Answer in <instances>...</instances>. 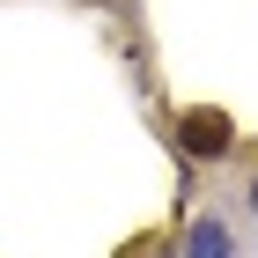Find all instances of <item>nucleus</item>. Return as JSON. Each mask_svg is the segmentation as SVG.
<instances>
[{
	"mask_svg": "<svg viewBox=\"0 0 258 258\" xmlns=\"http://www.w3.org/2000/svg\"><path fill=\"white\" fill-rule=\"evenodd\" d=\"M251 207H258V177H251Z\"/></svg>",
	"mask_w": 258,
	"mask_h": 258,
	"instance_id": "nucleus-3",
	"label": "nucleus"
},
{
	"mask_svg": "<svg viewBox=\"0 0 258 258\" xmlns=\"http://www.w3.org/2000/svg\"><path fill=\"white\" fill-rule=\"evenodd\" d=\"M177 133H184V155H207V162H214V155H229L236 125L221 118V111H184V125H177Z\"/></svg>",
	"mask_w": 258,
	"mask_h": 258,
	"instance_id": "nucleus-1",
	"label": "nucleus"
},
{
	"mask_svg": "<svg viewBox=\"0 0 258 258\" xmlns=\"http://www.w3.org/2000/svg\"><path fill=\"white\" fill-rule=\"evenodd\" d=\"M221 251H229L221 221H199V229H192V258H221Z\"/></svg>",
	"mask_w": 258,
	"mask_h": 258,
	"instance_id": "nucleus-2",
	"label": "nucleus"
}]
</instances>
